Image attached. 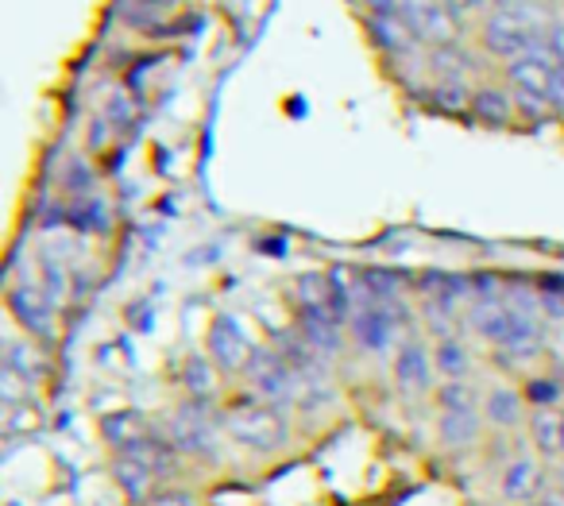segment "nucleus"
<instances>
[{
    "label": "nucleus",
    "instance_id": "nucleus-1",
    "mask_svg": "<svg viewBox=\"0 0 564 506\" xmlns=\"http://www.w3.org/2000/svg\"><path fill=\"white\" fill-rule=\"evenodd\" d=\"M225 429L240 449L251 452H279L286 444V421L274 406H236L228 410Z\"/></svg>",
    "mask_w": 564,
    "mask_h": 506
},
{
    "label": "nucleus",
    "instance_id": "nucleus-2",
    "mask_svg": "<svg viewBox=\"0 0 564 506\" xmlns=\"http://www.w3.org/2000/svg\"><path fill=\"white\" fill-rule=\"evenodd\" d=\"M248 379H251V387H256L271 406L291 402V398L299 395V375H294V367L286 364L279 352H271V348H256V352H251Z\"/></svg>",
    "mask_w": 564,
    "mask_h": 506
},
{
    "label": "nucleus",
    "instance_id": "nucleus-3",
    "mask_svg": "<svg viewBox=\"0 0 564 506\" xmlns=\"http://www.w3.org/2000/svg\"><path fill=\"white\" fill-rule=\"evenodd\" d=\"M171 444L189 456H213L217 452V426L205 406H182L171 421Z\"/></svg>",
    "mask_w": 564,
    "mask_h": 506
},
{
    "label": "nucleus",
    "instance_id": "nucleus-4",
    "mask_svg": "<svg viewBox=\"0 0 564 506\" xmlns=\"http://www.w3.org/2000/svg\"><path fill=\"white\" fill-rule=\"evenodd\" d=\"M402 17L414 28L417 40L430 43L433 51L448 47V43H456V35H460V24L453 20L448 4H402Z\"/></svg>",
    "mask_w": 564,
    "mask_h": 506
},
{
    "label": "nucleus",
    "instance_id": "nucleus-5",
    "mask_svg": "<svg viewBox=\"0 0 564 506\" xmlns=\"http://www.w3.org/2000/svg\"><path fill=\"white\" fill-rule=\"evenodd\" d=\"M251 341L243 336V329L236 325V317H217L209 325V356L217 367H225V372H240V367H248L251 359Z\"/></svg>",
    "mask_w": 564,
    "mask_h": 506
},
{
    "label": "nucleus",
    "instance_id": "nucleus-6",
    "mask_svg": "<svg viewBox=\"0 0 564 506\" xmlns=\"http://www.w3.org/2000/svg\"><path fill=\"white\" fill-rule=\"evenodd\" d=\"M9 310L17 313V321L28 329L32 336H43L47 341L51 333H55V317H51V302L47 294H43L40 287H12L9 290Z\"/></svg>",
    "mask_w": 564,
    "mask_h": 506
},
{
    "label": "nucleus",
    "instance_id": "nucleus-7",
    "mask_svg": "<svg viewBox=\"0 0 564 506\" xmlns=\"http://www.w3.org/2000/svg\"><path fill=\"white\" fill-rule=\"evenodd\" d=\"M371 32H376V40L383 43L387 51H414L417 35L414 28L406 24V17H402V4H371Z\"/></svg>",
    "mask_w": 564,
    "mask_h": 506
},
{
    "label": "nucleus",
    "instance_id": "nucleus-8",
    "mask_svg": "<svg viewBox=\"0 0 564 506\" xmlns=\"http://www.w3.org/2000/svg\"><path fill=\"white\" fill-rule=\"evenodd\" d=\"M124 460H135V464H143L151 475H174V467H178V449H174L171 441H163V437H140V441L124 444Z\"/></svg>",
    "mask_w": 564,
    "mask_h": 506
},
{
    "label": "nucleus",
    "instance_id": "nucleus-9",
    "mask_svg": "<svg viewBox=\"0 0 564 506\" xmlns=\"http://www.w3.org/2000/svg\"><path fill=\"white\" fill-rule=\"evenodd\" d=\"M538 491H541V467L530 456L510 460L507 472H502V495L510 503L525 506V503H538Z\"/></svg>",
    "mask_w": 564,
    "mask_h": 506
},
{
    "label": "nucleus",
    "instance_id": "nucleus-10",
    "mask_svg": "<svg viewBox=\"0 0 564 506\" xmlns=\"http://www.w3.org/2000/svg\"><path fill=\"white\" fill-rule=\"evenodd\" d=\"M352 333L368 352H383L387 344H391V336H394L391 310H383V305H368V310H360L352 317Z\"/></svg>",
    "mask_w": 564,
    "mask_h": 506
},
{
    "label": "nucleus",
    "instance_id": "nucleus-11",
    "mask_svg": "<svg viewBox=\"0 0 564 506\" xmlns=\"http://www.w3.org/2000/svg\"><path fill=\"white\" fill-rule=\"evenodd\" d=\"M299 333L314 344L322 356H333L340 348V321L333 310H302Z\"/></svg>",
    "mask_w": 564,
    "mask_h": 506
},
{
    "label": "nucleus",
    "instance_id": "nucleus-12",
    "mask_svg": "<svg viewBox=\"0 0 564 506\" xmlns=\"http://www.w3.org/2000/svg\"><path fill=\"white\" fill-rule=\"evenodd\" d=\"M430 356H425L422 344L406 341L394 356V379H399L402 390H425L430 387Z\"/></svg>",
    "mask_w": 564,
    "mask_h": 506
},
{
    "label": "nucleus",
    "instance_id": "nucleus-13",
    "mask_svg": "<svg viewBox=\"0 0 564 506\" xmlns=\"http://www.w3.org/2000/svg\"><path fill=\"white\" fill-rule=\"evenodd\" d=\"M433 364H437V372L445 375L448 383H464V375L471 372V352L464 341H456V336H441L437 352H433Z\"/></svg>",
    "mask_w": 564,
    "mask_h": 506
},
{
    "label": "nucleus",
    "instance_id": "nucleus-14",
    "mask_svg": "<svg viewBox=\"0 0 564 506\" xmlns=\"http://www.w3.org/2000/svg\"><path fill=\"white\" fill-rule=\"evenodd\" d=\"M430 66L441 74V82H464V74L476 71V63H471V55L460 47V43H448V47L430 51Z\"/></svg>",
    "mask_w": 564,
    "mask_h": 506
},
{
    "label": "nucleus",
    "instance_id": "nucleus-15",
    "mask_svg": "<svg viewBox=\"0 0 564 506\" xmlns=\"http://www.w3.org/2000/svg\"><path fill=\"white\" fill-rule=\"evenodd\" d=\"M522 410H525V402L518 390L499 387L487 395V421H491V426H502V429L518 426V421H522Z\"/></svg>",
    "mask_w": 564,
    "mask_h": 506
},
{
    "label": "nucleus",
    "instance_id": "nucleus-16",
    "mask_svg": "<svg viewBox=\"0 0 564 506\" xmlns=\"http://www.w3.org/2000/svg\"><path fill=\"white\" fill-rule=\"evenodd\" d=\"M105 437H109L117 449H124V444L140 441V437H148V421L140 418L135 410H120V413H109V418L101 421Z\"/></svg>",
    "mask_w": 564,
    "mask_h": 506
},
{
    "label": "nucleus",
    "instance_id": "nucleus-17",
    "mask_svg": "<svg viewBox=\"0 0 564 506\" xmlns=\"http://www.w3.org/2000/svg\"><path fill=\"white\" fill-rule=\"evenodd\" d=\"M182 383H186V390L197 398V402H205V398L217 390V367H213L205 356H189L186 367H182Z\"/></svg>",
    "mask_w": 564,
    "mask_h": 506
},
{
    "label": "nucleus",
    "instance_id": "nucleus-18",
    "mask_svg": "<svg viewBox=\"0 0 564 506\" xmlns=\"http://www.w3.org/2000/svg\"><path fill=\"white\" fill-rule=\"evenodd\" d=\"M510 97L502 94V89H476V97H471V112H476L484 125H507L510 120Z\"/></svg>",
    "mask_w": 564,
    "mask_h": 506
},
{
    "label": "nucleus",
    "instance_id": "nucleus-19",
    "mask_svg": "<svg viewBox=\"0 0 564 506\" xmlns=\"http://www.w3.org/2000/svg\"><path fill=\"white\" fill-rule=\"evenodd\" d=\"M471 89L464 86V82H437V86L430 89V105L437 112H453V117H460L464 109H471Z\"/></svg>",
    "mask_w": 564,
    "mask_h": 506
},
{
    "label": "nucleus",
    "instance_id": "nucleus-20",
    "mask_svg": "<svg viewBox=\"0 0 564 506\" xmlns=\"http://www.w3.org/2000/svg\"><path fill=\"white\" fill-rule=\"evenodd\" d=\"M117 480H120V487H124L128 495L135 498V503H143V498H151V491H155V480H159V475H151L148 467L135 464V460H124V456H120Z\"/></svg>",
    "mask_w": 564,
    "mask_h": 506
},
{
    "label": "nucleus",
    "instance_id": "nucleus-21",
    "mask_svg": "<svg viewBox=\"0 0 564 506\" xmlns=\"http://www.w3.org/2000/svg\"><path fill=\"white\" fill-rule=\"evenodd\" d=\"M476 433H479L476 410L471 413H441V441L468 444V441H476Z\"/></svg>",
    "mask_w": 564,
    "mask_h": 506
},
{
    "label": "nucleus",
    "instance_id": "nucleus-22",
    "mask_svg": "<svg viewBox=\"0 0 564 506\" xmlns=\"http://www.w3.org/2000/svg\"><path fill=\"white\" fill-rule=\"evenodd\" d=\"M299 298H302V310H333V287L325 274H302Z\"/></svg>",
    "mask_w": 564,
    "mask_h": 506
},
{
    "label": "nucleus",
    "instance_id": "nucleus-23",
    "mask_svg": "<svg viewBox=\"0 0 564 506\" xmlns=\"http://www.w3.org/2000/svg\"><path fill=\"white\" fill-rule=\"evenodd\" d=\"M4 367H9V372H17L28 387H32V383L43 375V359L35 356L32 348H24V344H9V352H4Z\"/></svg>",
    "mask_w": 564,
    "mask_h": 506
},
{
    "label": "nucleus",
    "instance_id": "nucleus-24",
    "mask_svg": "<svg viewBox=\"0 0 564 506\" xmlns=\"http://www.w3.org/2000/svg\"><path fill=\"white\" fill-rule=\"evenodd\" d=\"M561 418L564 413H556V410H541L538 418H533V437H538V444L545 452L561 449Z\"/></svg>",
    "mask_w": 564,
    "mask_h": 506
},
{
    "label": "nucleus",
    "instance_id": "nucleus-25",
    "mask_svg": "<svg viewBox=\"0 0 564 506\" xmlns=\"http://www.w3.org/2000/svg\"><path fill=\"white\" fill-rule=\"evenodd\" d=\"M437 402L445 406V413H471L476 410V398H471L468 383H445L437 390Z\"/></svg>",
    "mask_w": 564,
    "mask_h": 506
},
{
    "label": "nucleus",
    "instance_id": "nucleus-26",
    "mask_svg": "<svg viewBox=\"0 0 564 506\" xmlns=\"http://www.w3.org/2000/svg\"><path fill=\"white\" fill-rule=\"evenodd\" d=\"M43 294H47V302H63L66 298V287H70V279H66V271L55 263V259H43Z\"/></svg>",
    "mask_w": 564,
    "mask_h": 506
},
{
    "label": "nucleus",
    "instance_id": "nucleus-27",
    "mask_svg": "<svg viewBox=\"0 0 564 506\" xmlns=\"http://www.w3.org/2000/svg\"><path fill=\"white\" fill-rule=\"evenodd\" d=\"M538 305L549 313V317L564 321V282L556 279H545V287L538 290Z\"/></svg>",
    "mask_w": 564,
    "mask_h": 506
},
{
    "label": "nucleus",
    "instance_id": "nucleus-28",
    "mask_svg": "<svg viewBox=\"0 0 564 506\" xmlns=\"http://www.w3.org/2000/svg\"><path fill=\"white\" fill-rule=\"evenodd\" d=\"M163 9L166 4H120V20L143 28V24H155V20L163 17Z\"/></svg>",
    "mask_w": 564,
    "mask_h": 506
},
{
    "label": "nucleus",
    "instance_id": "nucleus-29",
    "mask_svg": "<svg viewBox=\"0 0 564 506\" xmlns=\"http://www.w3.org/2000/svg\"><path fill=\"white\" fill-rule=\"evenodd\" d=\"M514 109L522 112L525 120H541L549 112V101H545V97H533V94H522V89H514Z\"/></svg>",
    "mask_w": 564,
    "mask_h": 506
},
{
    "label": "nucleus",
    "instance_id": "nucleus-30",
    "mask_svg": "<svg viewBox=\"0 0 564 506\" xmlns=\"http://www.w3.org/2000/svg\"><path fill=\"white\" fill-rule=\"evenodd\" d=\"M109 120H112V125H132V120H135V105H132V97H124V94L112 97V105H109Z\"/></svg>",
    "mask_w": 564,
    "mask_h": 506
},
{
    "label": "nucleus",
    "instance_id": "nucleus-31",
    "mask_svg": "<svg viewBox=\"0 0 564 506\" xmlns=\"http://www.w3.org/2000/svg\"><path fill=\"white\" fill-rule=\"evenodd\" d=\"M545 43H549V55L556 58V66H564V20H553V24H549Z\"/></svg>",
    "mask_w": 564,
    "mask_h": 506
},
{
    "label": "nucleus",
    "instance_id": "nucleus-32",
    "mask_svg": "<svg viewBox=\"0 0 564 506\" xmlns=\"http://www.w3.org/2000/svg\"><path fill=\"white\" fill-rule=\"evenodd\" d=\"M549 105L564 109V66H553V78H549Z\"/></svg>",
    "mask_w": 564,
    "mask_h": 506
},
{
    "label": "nucleus",
    "instance_id": "nucleus-33",
    "mask_svg": "<svg viewBox=\"0 0 564 506\" xmlns=\"http://www.w3.org/2000/svg\"><path fill=\"white\" fill-rule=\"evenodd\" d=\"M151 506H197V503L189 495H159Z\"/></svg>",
    "mask_w": 564,
    "mask_h": 506
},
{
    "label": "nucleus",
    "instance_id": "nucleus-34",
    "mask_svg": "<svg viewBox=\"0 0 564 506\" xmlns=\"http://www.w3.org/2000/svg\"><path fill=\"white\" fill-rule=\"evenodd\" d=\"M105 140H109V136H105V120L89 125V143H94V148H105Z\"/></svg>",
    "mask_w": 564,
    "mask_h": 506
},
{
    "label": "nucleus",
    "instance_id": "nucleus-35",
    "mask_svg": "<svg viewBox=\"0 0 564 506\" xmlns=\"http://www.w3.org/2000/svg\"><path fill=\"white\" fill-rule=\"evenodd\" d=\"M533 398H541V402H549V398L556 395V387H545V383H533V390H530Z\"/></svg>",
    "mask_w": 564,
    "mask_h": 506
},
{
    "label": "nucleus",
    "instance_id": "nucleus-36",
    "mask_svg": "<svg viewBox=\"0 0 564 506\" xmlns=\"http://www.w3.org/2000/svg\"><path fill=\"white\" fill-rule=\"evenodd\" d=\"M525 506H561V498L549 495V498H538V503H525Z\"/></svg>",
    "mask_w": 564,
    "mask_h": 506
},
{
    "label": "nucleus",
    "instance_id": "nucleus-37",
    "mask_svg": "<svg viewBox=\"0 0 564 506\" xmlns=\"http://www.w3.org/2000/svg\"><path fill=\"white\" fill-rule=\"evenodd\" d=\"M561 452H564V418H561Z\"/></svg>",
    "mask_w": 564,
    "mask_h": 506
}]
</instances>
